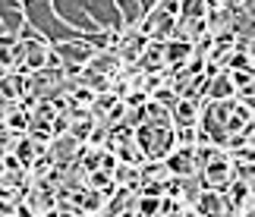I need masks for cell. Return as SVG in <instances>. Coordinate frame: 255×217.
<instances>
[{"mask_svg":"<svg viewBox=\"0 0 255 217\" xmlns=\"http://www.w3.org/2000/svg\"><path fill=\"white\" fill-rule=\"evenodd\" d=\"M117 9H120V13L126 16V22H139V16H142V0H117Z\"/></svg>","mask_w":255,"mask_h":217,"instance_id":"obj_2","label":"cell"},{"mask_svg":"<svg viewBox=\"0 0 255 217\" xmlns=\"http://www.w3.org/2000/svg\"><path fill=\"white\" fill-rule=\"evenodd\" d=\"M205 180H208V186H214V189H224V186L230 183V161L224 154H218L214 161H208V167H205Z\"/></svg>","mask_w":255,"mask_h":217,"instance_id":"obj_1","label":"cell"},{"mask_svg":"<svg viewBox=\"0 0 255 217\" xmlns=\"http://www.w3.org/2000/svg\"><path fill=\"white\" fill-rule=\"evenodd\" d=\"M176 116H180V120H176V123H183V126H189V123H195V116H199V104L180 101V104H176Z\"/></svg>","mask_w":255,"mask_h":217,"instance_id":"obj_3","label":"cell"}]
</instances>
